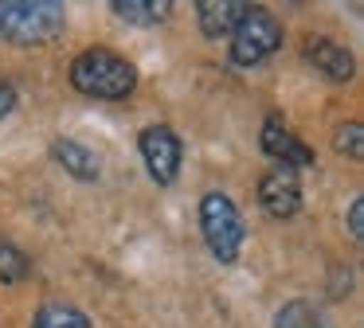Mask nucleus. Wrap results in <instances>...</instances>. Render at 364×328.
I'll return each mask as SVG.
<instances>
[{
    "mask_svg": "<svg viewBox=\"0 0 364 328\" xmlns=\"http://www.w3.org/2000/svg\"><path fill=\"white\" fill-rule=\"evenodd\" d=\"M71 86L87 98H102V102H122L134 94L137 86V70L134 62H126L122 55H114L110 47H90L71 62Z\"/></svg>",
    "mask_w": 364,
    "mask_h": 328,
    "instance_id": "nucleus-1",
    "label": "nucleus"
},
{
    "mask_svg": "<svg viewBox=\"0 0 364 328\" xmlns=\"http://www.w3.org/2000/svg\"><path fill=\"white\" fill-rule=\"evenodd\" d=\"M63 20L59 0H0V31L16 43H43L63 31Z\"/></svg>",
    "mask_w": 364,
    "mask_h": 328,
    "instance_id": "nucleus-2",
    "label": "nucleus"
},
{
    "mask_svg": "<svg viewBox=\"0 0 364 328\" xmlns=\"http://www.w3.org/2000/svg\"><path fill=\"white\" fill-rule=\"evenodd\" d=\"M200 231L208 239V250L223 266H231L239 258V250H243V219H239V207L223 192H208L200 199Z\"/></svg>",
    "mask_w": 364,
    "mask_h": 328,
    "instance_id": "nucleus-3",
    "label": "nucleus"
},
{
    "mask_svg": "<svg viewBox=\"0 0 364 328\" xmlns=\"http://www.w3.org/2000/svg\"><path fill=\"white\" fill-rule=\"evenodd\" d=\"M282 47V23L267 12V8L247 4L243 20L231 31V62L235 67H259Z\"/></svg>",
    "mask_w": 364,
    "mask_h": 328,
    "instance_id": "nucleus-4",
    "label": "nucleus"
},
{
    "mask_svg": "<svg viewBox=\"0 0 364 328\" xmlns=\"http://www.w3.org/2000/svg\"><path fill=\"white\" fill-rule=\"evenodd\" d=\"M137 148H141V160L149 168V176L157 184H173L176 172H181V156H184V145L168 125H149L141 129L137 137Z\"/></svg>",
    "mask_w": 364,
    "mask_h": 328,
    "instance_id": "nucleus-5",
    "label": "nucleus"
},
{
    "mask_svg": "<svg viewBox=\"0 0 364 328\" xmlns=\"http://www.w3.org/2000/svg\"><path fill=\"white\" fill-rule=\"evenodd\" d=\"M259 203L267 207V215H274V219L298 215V207H301V180H298V168H286V164L270 168L267 176L259 180Z\"/></svg>",
    "mask_w": 364,
    "mask_h": 328,
    "instance_id": "nucleus-6",
    "label": "nucleus"
},
{
    "mask_svg": "<svg viewBox=\"0 0 364 328\" xmlns=\"http://www.w3.org/2000/svg\"><path fill=\"white\" fill-rule=\"evenodd\" d=\"M259 141H262V153L274 156V160H278V164H286V168H301V164H314V160H317L314 148L301 145V141L294 137V133L286 129L282 121H274V117H270V121L262 125Z\"/></svg>",
    "mask_w": 364,
    "mask_h": 328,
    "instance_id": "nucleus-7",
    "label": "nucleus"
},
{
    "mask_svg": "<svg viewBox=\"0 0 364 328\" xmlns=\"http://www.w3.org/2000/svg\"><path fill=\"white\" fill-rule=\"evenodd\" d=\"M243 12H247V4H239V0H200V4H196L200 31H204L208 39L231 35L235 23L243 20Z\"/></svg>",
    "mask_w": 364,
    "mask_h": 328,
    "instance_id": "nucleus-8",
    "label": "nucleus"
},
{
    "mask_svg": "<svg viewBox=\"0 0 364 328\" xmlns=\"http://www.w3.org/2000/svg\"><path fill=\"white\" fill-rule=\"evenodd\" d=\"M306 59L314 62L325 78H333V82H348V78H353V55H348V47H341L337 39H314Z\"/></svg>",
    "mask_w": 364,
    "mask_h": 328,
    "instance_id": "nucleus-9",
    "label": "nucleus"
},
{
    "mask_svg": "<svg viewBox=\"0 0 364 328\" xmlns=\"http://www.w3.org/2000/svg\"><path fill=\"white\" fill-rule=\"evenodd\" d=\"M51 156H55V160L63 164V172H71L75 180H98V172H102L98 156L90 153L87 145L71 141V137H55V145H51Z\"/></svg>",
    "mask_w": 364,
    "mask_h": 328,
    "instance_id": "nucleus-10",
    "label": "nucleus"
},
{
    "mask_svg": "<svg viewBox=\"0 0 364 328\" xmlns=\"http://www.w3.org/2000/svg\"><path fill=\"white\" fill-rule=\"evenodd\" d=\"M110 8L129 23H161L173 12V0H114Z\"/></svg>",
    "mask_w": 364,
    "mask_h": 328,
    "instance_id": "nucleus-11",
    "label": "nucleus"
},
{
    "mask_svg": "<svg viewBox=\"0 0 364 328\" xmlns=\"http://www.w3.org/2000/svg\"><path fill=\"white\" fill-rule=\"evenodd\" d=\"M274 328H333L329 317L321 309H314L309 301H290L278 309L274 317Z\"/></svg>",
    "mask_w": 364,
    "mask_h": 328,
    "instance_id": "nucleus-12",
    "label": "nucleus"
},
{
    "mask_svg": "<svg viewBox=\"0 0 364 328\" xmlns=\"http://www.w3.org/2000/svg\"><path fill=\"white\" fill-rule=\"evenodd\" d=\"M36 328H90V317L79 312L75 305H63V301H51L36 312Z\"/></svg>",
    "mask_w": 364,
    "mask_h": 328,
    "instance_id": "nucleus-13",
    "label": "nucleus"
},
{
    "mask_svg": "<svg viewBox=\"0 0 364 328\" xmlns=\"http://www.w3.org/2000/svg\"><path fill=\"white\" fill-rule=\"evenodd\" d=\"M28 273H32V262L9 239H0V281H24Z\"/></svg>",
    "mask_w": 364,
    "mask_h": 328,
    "instance_id": "nucleus-14",
    "label": "nucleus"
},
{
    "mask_svg": "<svg viewBox=\"0 0 364 328\" xmlns=\"http://www.w3.org/2000/svg\"><path fill=\"white\" fill-rule=\"evenodd\" d=\"M337 153H348L353 160H360V156H364V129H360V121H348V125H341V129H337Z\"/></svg>",
    "mask_w": 364,
    "mask_h": 328,
    "instance_id": "nucleus-15",
    "label": "nucleus"
},
{
    "mask_svg": "<svg viewBox=\"0 0 364 328\" xmlns=\"http://www.w3.org/2000/svg\"><path fill=\"white\" fill-rule=\"evenodd\" d=\"M348 234L360 242V234H364V199H353V207H348Z\"/></svg>",
    "mask_w": 364,
    "mask_h": 328,
    "instance_id": "nucleus-16",
    "label": "nucleus"
},
{
    "mask_svg": "<svg viewBox=\"0 0 364 328\" xmlns=\"http://www.w3.org/2000/svg\"><path fill=\"white\" fill-rule=\"evenodd\" d=\"M16 109V90H12L9 78H0V117H9Z\"/></svg>",
    "mask_w": 364,
    "mask_h": 328,
    "instance_id": "nucleus-17",
    "label": "nucleus"
}]
</instances>
